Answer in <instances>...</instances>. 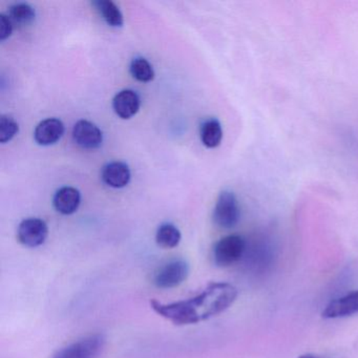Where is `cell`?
I'll list each match as a JSON object with an SVG mask.
<instances>
[{"instance_id":"obj_8","label":"cell","mask_w":358,"mask_h":358,"mask_svg":"<svg viewBox=\"0 0 358 358\" xmlns=\"http://www.w3.org/2000/svg\"><path fill=\"white\" fill-rule=\"evenodd\" d=\"M358 313V290L330 301L322 311L324 318H339Z\"/></svg>"},{"instance_id":"obj_12","label":"cell","mask_w":358,"mask_h":358,"mask_svg":"<svg viewBox=\"0 0 358 358\" xmlns=\"http://www.w3.org/2000/svg\"><path fill=\"white\" fill-rule=\"evenodd\" d=\"M81 203V194L78 189L72 186H64L56 192L53 205L58 213L64 215H73L78 210Z\"/></svg>"},{"instance_id":"obj_2","label":"cell","mask_w":358,"mask_h":358,"mask_svg":"<svg viewBox=\"0 0 358 358\" xmlns=\"http://www.w3.org/2000/svg\"><path fill=\"white\" fill-rule=\"evenodd\" d=\"M246 250V242L238 234L224 236L213 247V259L219 267H228L240 261Z\"/></svg>"},{"instance_id":"obj_19","label":"cell","mask_w":358,"mask_h":358,"mask_svg":"<svg viewBox=\"0 0 358 358\" xmlns=\"http://www.w3.org/2000/svg\"><path fill=\"white\" fill-rule=\"evenodd\" d=\"M13 32V22L9 16L1 14L0 15V41H5L9 38Z\"/></svg>"},{"instance_id":"obj_5","label":"cell","mask_w":358,"mask_h":358,"mask_svg":"<svg viewBox=\"0 0 358 358\" xmlns=\"http://www.w3.org/2000/svg\"><path fill=\"white\" fill-rule=\"evenodd\" d=\"M189 266L183 259H173L159 268L154 276V284L160 289H171L185 282Z\"/></svg>"},{"instance_id":"obj_20","label":"cell","mask_w":358,"mask_h":358,"mask_svg":"<svg viewBox=\"0 0 358 358\" xmlns=\"http://www.w3.org/2000/svg\"><path fill=\"white\" fill-rule=\"evenodd\" d=\"M299 358H327V357H322V356L320 355H315V354H303V355L299 356Z\"/></svg>"},{"instance_id":"obj_14","label":"cell","mask_w":358,"mask_h":358,"mask_svg":"<svg viewBox=\"0 0 358 358\" xmlns=\"http://www.w3.org/2000/svg\"><path fill=\"white\" fill-rule=\"evenodd\" d=\"M223 139V129L217 119H208L201 127V141L206 148H215Z\"/></svg>"},{"instance_id":"obj_7","label":"cell","mask_w":358,"mask_h":358,"mask_svg":"<svg viewBox=\"0 0 358 358\" xmlns=\"http://www.w3.org/2000/svg\"><path fill=\"white\" fill-rule=\"evenodd\" d=\"M73 140L85 150H97L103 142L101 129L87 120H80L73 127Z\"/></svg>"},{"instance_id":"obj_3","label":"cell","mask_w":358,"mask_h":358,"mask_svg":"<svg viewBox=\"0 0 358 358\" xmlns=\"http://www.w3.org/2000/svg\"><path fill=\"white\" fill-rule=\"evenodd\" d=\"M106 345L101 334H93L62 348L53 358H98Z\"/></svg>"},{"instance_id":"obj_16","label":"cell","mask_w":358,"mask_h":358,"mask_svg":"<svg viewBox=\"0 0 358 358\" xmlns=\"http://www.w3.org/2000/svg\"><path fill=\"white\" fill-rule=\"evenodd\" d=\"M8 16L12 22L26 26V24H30L31 22H34L36 13H35L34 8L29 3H20L10 7Z\"/></svg>"},{"instance_id":"obj_6","label":"cell","mask_w":358,"mask_h":358,"mask_svg":"<svg viewBox=\"0 0 358 358\" xmlns=\"http://www.w3.org/2000/svg\"><path fill=\"white\" fill-rule=\"evenodd\" d=\"M49 236V227L43 220L38 217H29L18 226V241L24 246L35 248L41 246Z\"/></svg>"},{"instance_id":"obj_9","label":"cell","mask_w":358,"mask_h":358,"mask_svg":"<svg viewBox=\"0 0 358 358\" xmlns=\"http://www.w3.org/2000/svg\"><path fill=\"white\" fill-rule=\"evenodd\" d=\"M64 134V125L62 120L56 118L41 121L34 131L35 141L43 146L57 143Z\"/></svg>"},{"instance_id":"obj_15","label":"cell","mask_w":358,"mask_h":358,"mask_svg":"<svg viewBox=\"0 0 358 358\" xmlns=\"http://www.w3.org/2000/svg\"><path fill=\"white\" fill-rule=\"evenodd\" d=\"M181 238L180 230L171 223L162 224L157 230L156 242L162 248H175L181 242Z\"/></svg>"},{"instance_id":"obj_10","label":"cell","mask_w":358,"mask_h":358,"mask_svg":"<svg viewBox=\"0 0 358 358\" xmlns=\"http://www.w3.org/2000/svg\"><path fill=\"white\" fill-rule=\"evenodd\" d=\"M141 99L135 91L123 90L115 96L113 100V108L117 116L121 119H131L140 110Z\"/></svg>"},{"instance_id":"obj_1","label":"cell","mask_w":358,"mask_h":358,"mask_svg":"<svg viewBox=\"0 0 358 358\" xmlns=\"http://www.w3.org/2000/svg\"><path fill=\"white\" fill-rule=\"evenodd\" d=\"M238 297V290L229 282H210L192 299L164 303L152 299L150 307L159 315L177 326L198 324L227 310Z\"/></svg>"},{"instance_id":"obj_13","label":"cell","mask_w":358,"mask_h":358,"mask_svg":"<svg viewBox=\"0 0 358 358\" xmlns=\"http://www.w3.org/2000/svg\"><path fill=\"white\" fill-rule=\"evenodd\" d=\"M93 5L108 26L113 28H121L124 24L120 9L110 0H97L94 1Z\"/></svg>"},{"instance_id":"obj_4","label":"cell","mask_w":358,"mask_h":358,"mask_svg":"<svg viewBox=\"0 0 358 358\" xmlns=\"http://www.w3.org/2000/svg\"><path fill=\"white\" fill-rule=\"evenodd\" d=\"M240 206L236 194L229 190L220 194L213 210V222L224 229L234 227L240 221Z\"/></svg>"},{"instance_id":"obj_18","label":"cell","mask_w":358,"mask_h":358,"mask_svg":"<svg viewBox=\"0 0 358 358\" xmlns=\"http://www.w3.org/2000/svg\"><path fill=\"white\" fill-rule=\"evenodd\" d=\"M20 131L18 123L11 116L3 115L0 119V142L7 143L11 141Z\"/></svg>"},{"instance_id":"obj_17","label":"cell","mask_w":358,"mask_h":358,"mask_svg":"<svg viewBox=\"0 0 358 358\" xmlns=\"http://www.w3.org/2000/svg\"><path fill=\"white\" fill-rule=\"evenodd\" d=\"M129 71L131 76L140 83H150L155 78L154 69L145 58H135L131 62Z\"/></svg>"},{"instance_id":"obj_11","label":"cell","mask_w":358,"mask_h":358,"mask_svg":"<svg viewBox=\"0 0 358 358\" xmlns=\"http://www.w3.org/2000/svg\"><path fill=\"white\" fill-rule=\"evenodd\" d=\"M102 181L112 188H123L131 182V173L129 165L120 161L108 163L102 169Z\"/></svg>"}]
</instances>
